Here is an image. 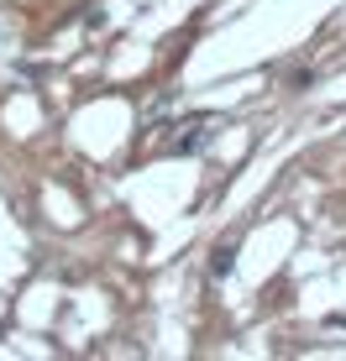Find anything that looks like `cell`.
I'll return each instance as SVG.
<instances>
[{"label":"cell","mask_w":346,"mask_h":361,"mask_svg":"<svg viewBox=\"0 0 346 361\" xmlns=\"http://www.w3.org/2000/svg\"><path fill=\"white\" fill-rule=\"evenodd\" d=\"M173 131H179V136H173V152H184V157H189V152H200V147L210 142V116L189 121V126H173Z\"/></svg>","instance_id":"obj_1"},{"label":"cell","mask_w":346,"mask_h":361,"mask_svg":"<svg viewBox=\"0 0 346 361\" xmlns=\"http://www.w3.org/2000/svg\"><path fill=\"white\" fill-rule=\"evenodd\" d=\"M237 267V241H226V246H215V257H210V272L215 278H226V272Z\"/></svg>","instance_id":"obj_2"}]
</instances>
